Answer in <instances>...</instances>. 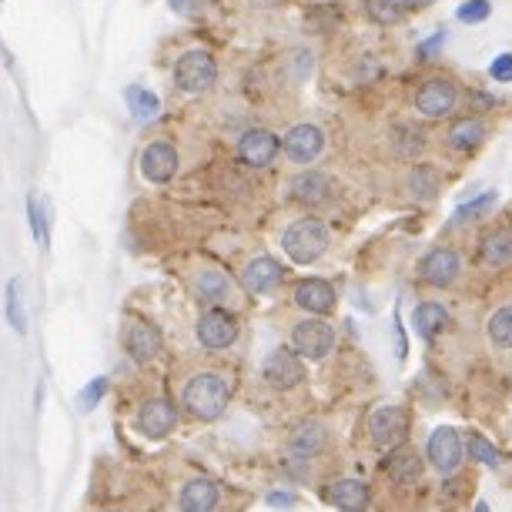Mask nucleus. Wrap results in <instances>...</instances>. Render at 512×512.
<instances>
[{
	"mask_svg": "<svg viewBox=\"0 0 512 512\" xmlns=\"http://www.w3.org/2000/svg\"><path fill=\"white\" fill-rule=\"evenodd\" d=\"M362 4H365V17L379 27L399 24V21H405V14H409L405 0H362Z\"/></svg>",
	"mask_w": 512,
	"mask_h": 512,
	"instance_id": "c85d7f7f",
	"label": "nucleus"
},
{
	"mask_svg": "<svg viewBox=\"0 0 512 512\" xmlns=\"http://www.w3.org/2000/svg\"><path fill=\"white\" fill-rule=\"evenodd\" d=\"M278 151H282V141L265 128H251L238 138V158L245 161L248 168H268Z\"/></svg>",
	"mask_w": 512,
	"mask_h": 512,
	"instance_id": "6ab92c4d",
	"label": "nucleus"
},
{
	"mask_svg": "<svg viewBox=\"0 0 512 512\" xmlns=\"http://www.w3.org/2000/svg\"><path fill=\"white\" fill-rule=\"evenodd\" d=\"M288 195H292V201H298V205L322 208L335 198V185L325 171H302V175H295L288 181Z\"/></svg>",
	"mask_w": 512,
	"mask_h": 512,
	"instance_id": "a211bd4d",
	"label": "nucleus"
},
{
	"mask_svg": "<svg viewBox=\"0 0 512 512\" xmlns=\"http://www.w3.org/2000/svg\"><path fill=\"white\" fill-rule=\"evenodd\" d=\"M462 275V258L452 245L432 248L429 255L419 262V278L429 288H452Z\"/></svg>",
	"mask_w": 512,
	"mask_h": 512,
	"instance_id": "9d476101",
	"label": "nucleus"
},
{
	"mask_svg": "<svg viewBox=\"0 0 512 512\" xmlns=\"http://www.w3.org/2000/svg\"><path fill=\"white\" fill-rule=\"evenodd\" d=\"M292 349L308 362H322V359H328V352L335 349V328L328 325L322 315L305 318V322H298L292 332Z\"/></svg>",
	"mask_w": 512,
	"mask_h": 512,
	"instance_id": "39448f33",
	"label": "nucleus"
},
{
	"mask_svg": "<svg viewBox=\"0 0 512 512\" xmlns=\"http://www.w3.org/2000/svg\"><path fill=\"white\" fill-rule=\"evenodd\" d=\"M328 241H332V235H328V225L322 218H298L282 235V248L295 265H312L328 251Z\"/></svg>",
	"mask_w": 512,
	"mask_h": 512,
	"instance_id": "f03ea898",
	"label": "nucleus"
},
{
	"mask_svg": "<svg viewBox=\"0 0 512 512\" xmlns=\"http://www.w3.org/2000/svg\"><path fill=\"white\" fill-rule=\"evenodd\" d=\"M479 262L489 272H502L512 265V231L509 228H492L486 238L479 241Z\"/></svg>",
	"mask_w": 512,
	"mask_h": 512,
	"instance_id": "4be33fe9",
	"label": "nucleus"
},
{
	"mask_svg": "<svg viewBox=\"0 0 512 512\" xmlns=\"http://www.w3.org/2000/svg\"><path fill=\"white\" fill-rule=\"evenodd\" d=\"M409 436V412L402 405H379L369 419V439L375 449L389 452L395 446H402Z\"/></svg>",
	"mask_w": 512,
	"mask_h": 512,
	"instance_id": "0eeeda50",
	"label": "nucleus"
},
{
	"mask_svg": "<svg viewBox=\"0 0 512 512\" xmlns=\"http://www.w3.org/2000/svg\"><path fill=\"white\" fill-rule=\"evenodd\" d=\"M221 499H225L221 482L208 476H195L178 489V512H218Z\"/></svg>",
	"mask_w": 512,
	"mask_h": 512,
	"instance_id": "4468645a",
	"label": "nucleus"
},
{
	"mask_svg": "<svg viewBox=\"0 0 512 512\" xmlns=\"http://www.w3.org/2000/svg\"><path fill=\"white\" fill-rule=\"evenodd\" d=\"M195 335L201 342V349L208 352H225L231 345L238 342V318L221 305H211L201 312L198 325H195Z\"/></svg>",
	"mask_w": 512,
	"mask_h": 512,
	"instance_id": "20e7f679",
	"label": "nucleus"
},
{
	"mask_svg": "<svg viewBox=\"0 0 512 512\" xmlns=\"http://www.w3.org/2000/svg\"><path fill=\"white\" fill-rule=\"evenodd\" d=\"M121 345L124 352L131 355L138 365H148L161 355L164 342H161V332L154 328L151 322H144V318H124V328H121Z\"/></svg>",
	"mask_w": 512,
	"mask_h": 512,
	"instance_id": "1a4fd4ad",
	"label": "nucleus"
},
{
	"mask_svg": "<svg viewBox=\"0 0 512 512\" xmlns=\"http://www.w3.org/2000/svg\"><path fill=\"white\" fill-rule=\"evenodd\" d=\"M439 44H442V34H436V37H432L429 44H425V47H419V54H422V57H425V54H432V51H436Z\"/></svg>",
	"mask_w": 512,
	"mask_h": 512,
	"instance_id": "ea45409f",
	"label": "nucleus"
},
{
	"mask_svg": "<svg viewBox=\"0 0 512 512\" xmlns=\"http://www.w3.org/2000/svg\"><path fill=\"white\" fill-rule=\"evenodd\" d=\"M188 282L195 298L205 305H221V302H228V295H231V278L225 268H218L215 262H201L195 272H191Z\"/></svg>",
	"mask_w": 512,
	"mask_h": 512,
	"instance_id": "2eb2a0df",
	"label": "nucleus"
},
{
	"mask_svg": "<svg viewBox=\"0 0 512 512\" xmlns=\"http://www.w3.org/2000/svg\"><path fill=\"white\" fill-rule=\"evenodd\" d=\"M27 218H31V228H34V238L41 241H47V231H44V218H41V208H37V198H31L27 201Z\"/></svg>",
	"mask_w": 512,
	"mask_h": 512,
	"instance_id": "e433bc0d",
	"label": "nucleus"
},
{
	"mask_svg": "<svg viewBox=\"0 0 512 512\" xmlns=\"http://www.w3.org/2000/svg\"><path fill=\"white\" fill-rule=\"evenodd\" d=\"M168 4H171V11H178V14H195L201 7V0H168Z\"/></svg>",
	"mask_w": 512,
	"mask_h": 512,
	"instance_id": "4c0bfd02",
	"label": "nucleus"
},
{
	"mask_svg": "<svg viewBox=\"0 0 512 512\" xmlns=\"http://www.w3.org/2000/svg\"><path fill=\"white\" fill-rule=\"evenodd\" d=\"M104 392H108V379H91L88 389L81 392V405L84 409H94V405L104 399Z\"/></svg>",
	"mask_w": 512,
	"mask_h": 512,
	"instance_id": "f704fd0d",
	"label": "nucleus"
},
{
	"mask_svg": "<svg viewBox=\"0 0 512 512\" xmlns=\"http://www.w3.org/2000/svg\"><path fill=\"white\" fill-rule=\"evenodd\" d=\"M446 325H449V308L442 305V302H422V305H415L412 328L425 338V342H432V338H436L439 332H446Z\"/></svg>",
	"mask_w": 512,
	"mask_h": 512,
	"instance_id": "393cba45",
	"label": "nucleus"
},
{
	"mask_svg": "<svg viewBox=\"0 0 512 512\" xmlns=\"http://www.w3.org/2000/svg\"><path fill=\"white\" fill-rule=\"evenodd\" d=\"M489 74L496 77V81L509 84L512 81V54H499L496 61H492V67H489Z\"/></svg>",
	"mask_w": 512,
	"mask_h": 512,
	"instance_id": "c9c22d12",
	"label": "nucleus"
},
{
	"mask_svg": "<svg viewBox=\"0 0 512 512\" xmlns=\"http://www.w3.org/2000/svg\"><path fill=\"white\" fill-rule=\"evenodd\" d=\"M486 335L496 352H512V305H499L496 312L489 315Z\"/></svg>",
	"mask_w": 512,
	"mask_h": 512,
	"instance_id": "cd10ccee",
	"label": "nucleus"
},
{
	"mask_svg": "<svg viewBox=\"0 0 512 512\" xmlns=\"http://www.w3.org/2000/svg\"><path fill=\"white\" fill-rule=\"evenodd\" d=\"M251 4H255V7H282L285 0H251Z\"/></svg>",
	"mask_w": 512,
	"mask_h": 512,
	"instance_id": "a19ab883",
	"label": "nucleus"
},
{
	"mask_svg": "<svg viewBox=\"0 0 512 512\" xmlns=\"http://www.w3.org/2000/svg\"><path fill=\"white\" fill-rule=\"evenodd\" d=\"M292 302L308 315H328L335 308V288L328 278H302L292 292Z\"/></svg>",
	"mask_w": 512,
	"mask_h": 512,
	"instance_id": "aec40b11",
	"label": "nucleus"
},
{
	"mask_svg": "<svg viewBox=\"0 0 512 512\" xmlns=\"http://www.w3.org/2000/svg\"><path fill=\"white\" fill-rule=\"evenodd\" d=\"M492 205H496V191H486L479 201H472V205H462L459 208V215H456V221H466V218H479L482 211H489Z\"/></svg>",
	"mask_w": 512,
	"mask_h": 512,
	"instance_id": "72a5a7b5",
	"label": "nucleus"
},
{
	"mask_svg": "<svg viewBox=\"0 0 512 512\" xmlns=\"http://www.w3.org/2000/svg\"><path fill=\"white\" fill-rule=\"evenodd\" d=\"M124 98H128V104H131V114L138 121H151L154 114L161 111V101L154 98L151 91H144V88H138V84H131L128 91H124Z\"/></svg>",
	"mask_w": 512,
	"mask_h": 512,
	"instance_id": "2f4dec72",
	"label": "nucleus"
},
{
	"mask_svg": "<svg viewBox=\"0 0 512 512\" xmlns=\"http://www.w3.org/2000/svg\"><path fill=\"white\" fill-rule=\"evenodd\" d=\"M138 168L151 185H164V181H171L178 171V148L171 141H151L148 148L141 151Z\"/></svg>",
	"mask_w": 512,
	"mask_h": 512,
	"instance_id": "dca6fc26",
	"label": "nucleus"
},
{
	"mask_svg": "<svg viewBox=\"0 0 512 512\" xmlns=\"http://www.w3.org/2000/svg\"><path fill=\"white\" fill-rule=\"evenodd\" d=\"M466 452L472 456V462H476V466H489V469H499L502 466V452L492 446L486 436H479V432H472V436H469Z\"/></svg>",
	"mask_w": 512,
	"mask_h": 512,
	"instance_id": "7c9ffc66",
	"label": "nucleus"
},
{
	"mask_svg": "<svg viewBox=\"0 0 512 512\" xmlns=\"http://www.w3.org/2000/svg\"><path fill=\"white\" fill-rule=\"evenodd\" d=\"M489 14H492L489 0H466V4L459 7L456 17L462 24H482V21H489Z\"/></svg>",
	"mask_w": 512,
	"mask_h": 512,
	"instance_id": "473e14b6",
	"label": "nucleus"
},
{
	"mask_svg": "<svg viewBox=\"0 0 512 512\" xmlns=\"http://www.w3.org/2000/svg\"><path fill=\"white\" fill-rule=\"evenodd\" d=\"M231 402V385L225 375L218 372H198L191 375L181 389V405L185 412H191L195 419H205V422H215L221 419V412L228 409Z\"/></svg>",
	"mask_w": 512,
	"mask_h": 512,
	"instance_id": "f257e3e1",
	"label": "nucleus"
},
{
	"mask_svg": "<svg viewBox=\"0 0 512 512\" xmlns=\"http://www.w3.org/2000/svg\"><path fill=\"white\" fill-rule=\"evenodd\" d=\"M442 191V178L436 168H429V164H415L409 171V195L415 201H436Z\"/></svg>",
	"mask_w": 512,
	"mask_h": 512,
	"instance_id": "bb28decb",
	"label": "nucleus"
},
{
	"mask_svg": "<svg viewBox=\"0 0 512 512\" xmlns=\"http://www.w3.org/2000/svg\"><path fill=\"white\" fill-rule=\"evenodd\" d=\"M385 472L395 486H412V482L422 479V456L415 449L395 446L389 449V459H385Z\"/></svg>",
	"mask_w": 512,
	"mask_h": 512,
	"instance_id": "b1692460",
	"label": "nucleus"
},
{
	"mask_svg": "<svg viewBox=\"0 0 512 512\" xmlns=\"http://www.w3.org/2000/svg\"><path fill=\"white\" fill-rule=\"evenodd\" d=\"M328 446V429L322 422L305 419L288 432V456L295 459H315L318 452Z\"/></svg>",
	"mask_w": 512,
	"mask_h": 512,
	"instance_id": "412c9836",
	"label": "nucleus"
},
{
	"mask_svg": "<svg viewBox=\"0 0 512 512\" xmlns=\"http://www.w3.org/2000/svg\"><path fill=\"white\" fill-rule=\"evenodd\" d=\"M456 151H476L482 141H486V121L482 118H459L456 124L449 128V138H446Z\"/></svg>",
	"mask_w": 512,
	"mask_h": 512,
	"instance_id": "a878e982",
	"label": "nucleus"
},
{
	"mask_svg": "<svg viewBox=\"0 0 512 512\" xmlns=\"http://www.w3.org/2000/svg\"><path fill=\"white\" fill-rule=\"evenodd\" d=\"M412 104L425 121H442L456 111L459 88L449 81V77H429V81H422L419 88H415Z\"/></svg>",
	"mask_w": 512,
	"mask_h": 512,
	"instance_id": "7ed1b4c3",
	"label": "nucleus"
},
{
	"mask_svg": "<svg viewBox=\"0 0 512 512\" xmlns=\"http://www.w3.org/2000/svg\"><path fill=\"white\" fill-rule=\"evenodd\" d=\"M328 502L342 512H362L369 506V486L362 479H335L332 486L325 489Z\"/></svg>",
	"mask_w": 512,
	"mask_h": 512,
	"instance_id": "5701e85b",
	"label": "nucleus"
},
{
	"mask_svg": "<svg viewBox=\"0 0 512 512\" xmlns=\"http://www.w3.org/2000/svg\"><path fill=\"white\" fill-rule=\"evenodd\" d=\"M285 282V265L275 262L272 255H258L241 268V285L251 295H272Z\"/></svg>",
	"mask_w": 512,
	"mask_h": 512,
	"instance_id": "f3484780",
	"label": "nucleus"
},
{
	"mask_svg": "<svg viewBox=\"0 0 512 512\" xmlns=\"http://www.w3.org/2000/svg\"><path fill=\"white\" fill-rule=\"evenodd\" d=\"M108 512H118V509H108Z\"/></svg>",
	"mask_w": 512,
	"mask_h": 512,
	"instance_id": "79ce46f5",
	"label": "nucleus"
},
{
	"mask_svg": "<svg viewBox=\"0 0 512 512\" xmlns=\"http://www.w3.org/2000/svg\"><path fill=\"white\" fill-rule=\"evenodd\" d=\"M4 312H7V322H11V328L17 335L27 332V315H24V298H21V282L17 278H11L7 282V295H4Z\"/></svg>",
	"mask_w": 512,
	"mask_h": 512,
	"instance_id": "c756f323",
	"label": "nucleus"
},
{
	"mask_svg": "<svg viewBox=\"0 0 512 512\" xmlns=\"http://www.w3.org/2000/svg\"><path fill=\"white\" fill-rule=\"evenodd\" d=\"M134 429L151 442L168 439L178 429V409L168 399H148L134 412Z\"/></svg>",
	"mask_w": 512,
	"mask_h": 512,
	"instance_id": "9b49d317",
	"label": "nucleus"
},
{
	"mask_svg": "<svg viewBox=\"0 0 512 512\" xmlns=\"http://www.w3.org/2000/svg\"><path fill=\"white\" fill-rule=\"evenodd\" d=\"M282 151L288 154V161L312 164L325 154V131L318 124H295L282 138Z\"/></svg>",
	"mask_w": 512,
	"mask_h": 512,
	"instance_id": "f8f14e48",
	"label": "nucleus"
},
{
	"mask_svg": "<svg viewBox=\"0 0 512 512\" xmlns=\"http://www.w3.org/2000/svg\"><path fill=\"white\" fill-rule=\"evenodd\" d=\"M218 81V61L208 51H188L175 64V84L188 94L208 91Z\"/></svg>",
	"mask_w": 512,
	"mask_h": 512,
	"instance_id": "6e6552de",
	"label": "nucleus"
},
{
	"mask_svg": "<svg viewBox=\"0 0 512 512\" xmlns=\"http://www.w3.org/2000/svg\"><path fill=\"white\" fill-rule=\"evenodd\" d=\"M432 4H436V0H405L409 11H425V7H432Z\"/></svg>",
	"mask_w": 512,
	"mask_h": 512,
	"instance_id": "58836bf2",
	"label": "nucleus"
},
{
	"mask_svg": "<svg viewBox=\"0 0 512 512\" xmlns=\"http://www.w3.org/2000/svg\"><path fill=\"white\" fill-rule=\"evenodd\" d=\"M425 456H429V466L436 469L439 476H456L462 459H466V439H462L452 425H439L429 436Z\"/></svg>",
	"mask_w": 512,
	"mask_h": 512,
	"instance_id": "423d86ee",
	"label": "nucleus"
},
{
	"mask_svg": "<svg viewBox=\"0 0 512 512\" xmlns=\"http://www.w3.org/2000/svg\"><path fill=\"white\" fill-rule=\"evenodd\" d=\"M265 382L272 385L275 392H288L295 389V385L305 382V365H302V355L295 349H275L268 355L265 362Z\"/></svg>",
	"mask_w": 512,
	"mask_h": 512,
	"instance_id": "ddd939ff",
	"label": "nucleus"
}]
</instances>
